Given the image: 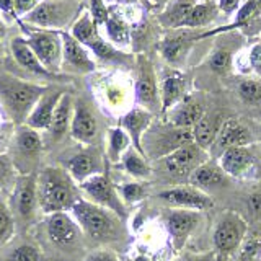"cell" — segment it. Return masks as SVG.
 Segmentation results:
<instances>
[{
	"label": "cell",
	"mask_w": 261,
	"mask_h": 261,
	"mask_svg": "<svg viewBox=\"0 0 261 261\" xmlns=\"http://www.w3.org/2000/svg\"><path fill=\"white\" fill-rule=\"evenodd\" d=\"M84 261H121V259L113 250L100 248V250H93L92 253H88Z\"/></svg>",
	"instance_id": "cell-45"
},
{
	"label": "cell",
	"mask_w": 261,
	"mask_h": 261,
	"mask_svg": "<svg viewBox=\"0 0 261 261\" xmlns=\"http://www.w3.org/2000/svg\"><path fill=\"white\" fill-rule=\"evenodd\" d=\"M49 90V85L28 82L12 73L0 72V106L4 108L8 121L15 126L27 122L30 113Z\"/></svg>",
	"instance_id": "cell-2"
},
{
	"label": "cell",
	"mask_w": 261,
	"mask_h": 261,
	"mask_svg": "<svg viewBox=\"0 0 261 261\" xmlns=\"http://www.w3.org/2000/svg\"><path fill=\"white\" fill-rule=\"evenodd\" d=\"M24 39H27L31 51L35 53L38 61L43 64V67L54 73L61 75L62 73V38L61 31L53 30H41L30 27L27 23L18 24Z\"/></svg>",
	"instance_id": "cell-7"
},
{
	"label": "cell",
	"mask_w": 261,
	"mask_h": 261,
	"mask_svg": "<svg viewBox=\"0 0 261 261\" xmlns=\"http://www.w3.org/2000/svg\"><path fill=\"white\" fill-rule=\"evenodd\" d=\"M136 65L137 79L134 82V103L136 106H141L152 114H159L162 111L160 84L153 62L145 54H137Z\"/></svg>",
	"instance_id": "cell-10"
},
{
	"label": "cell",
	"mask_w": 261,
	"mask_h": 261,
	"mask_svg": "<svg viewBox=\"0 0 261 261\" xmlns=\"http://www.w3.org/2000/svg\"><path fill=\"white\" fill-rule=\"evenodd\" d=\"M118 188V193L121 196V199L124 204H137L142 199H145L147 196V188L145 185L139 183V181H129V183H122Z\"/></svg>",
	"instance_id": "cell-38"
},
{
	"label": "cell",
	"mask_w": 261,
	"mask_h": 261,
	"mask_svg": "<svg viewBox=\"0 0 261 261\" xmlns=\"http://www.w3.org/2000/svg\"><path fill=\"white\" fill-rule=\"evenodd\" d=\"M163 168L175 178H190V175L199 165L207 162V153L196 144H188L181 149L168 153L160 159Z\"/></svg>",
	"instance_id": "cell-16"
},
{
	"label": "cell",
	"mask_w": 261,
	"mask_h": 261,
	"mask_svg": "<svg viewBox=\"0 0 261 261\" xmlns=\"http://www.w3.org/2000/svg\"><path fill=\"white\" fill-rule=\"evenodd\" d=\"M69 136L80 145H93L98 137V119L95 111L87 100L77 98L73 101V114Z\"/></svg>",
	"instance_id": "cell-15"
},
{
	"label": "cell",
	"mask_w": 261,
	"mask_h": 261,
	"mask_svg": "<svg viewBox=\"0 0 261 261\" xmlns=\"http://www.w3.org/2000/svg\"><path fill=\"white\" fill-rule=\"evenodd\" d=\"M248 65L258 77H261V41L251 46L248 53Z\"/></svg>",
	"instance_id": "cell-43"
},
{
	"label": "cell",
	"mask_w": 261,
	"mask_h": 261,
	"mask_svg": "<svg viewBox=\"0 0 261 261\" xmlns=\"http://www.w3.org/2000/svg\"><path fill=\"white\" fill-rule=\"evenodd\" d=\"M7 202L15 217L16 227H28L30 224H33L36 212L39 211L38 173L16 175Z\"/></svg>",
	"instance_id": "cell-9"
},
{
	"label": "cell",
	"mask_w": 261,
	"mask_h": 261,
	"mask_svg": "<svg viewBox=\"0 0 261 261\" xmlns=\"http://www.w3.org/2000/svg\"><path fill=\"white\" fill-rule=\"evenodd\" d=\"M65 92L61 88H51L49 87L47 92L39 98V101L30 113V116L24 124L30 126L31 129L39 130V133H46L51 126V121L54 116V111L59 105L61 98Z\"/></svg>",
	"instance_id": "cell-25"
},
{
	"label": "cell",
	"mask_w": 261,
	"mask_h": 261,
	"mask_svg": "<svg viewBox=\"0 0 261 261\" xmlns=\"http://www.w3.org/2000/svg\"><path fill=\"white\" fill-rule=\"evenodd\" d=\"M237 92H239L240 98L247 103H261V84L258 80L253 79H243L239 87H237Z\"/></svg>",
	"instance_id": "cell-39"
},
{
	"label": "cell",
	"mask_w": 261,
	"mask_h": 261,
	"mask_svg": "<svg viewBox=\"0 0 261 261\" xmlns=\"http://www.w3.org/2000/svg\"><path fill=\"white\" fill-rule=\"evenodd\" d=\"M188 144H194L193 130L171 126L170 122L165 124L152 122V126L142 137V149L149 160H160Z\"/></svg>",
	"instance_id": "cell-8"
},
{
	"label": "cell",
	"mask_w": 261,
	"mask_h": 261,
	"mask_svg": "<svg viewBox=\"0 0 261 261\" xmlns=\"http://www.w3.org/2000/svg\"><path fill=\"white\" fill-rule=\"evenodd\" d=\"M247 233V222L237 212H225L219 219L214 230V247L219 253L227 255L240 247Z\"/></svg>",
	"instance_id": "cell-14"
},
{
	"label": "cell",
	"mask_w": 261,
	"mask_h": 261,
	"mask_svg": "<svg viewBox=\"0 0 261 261\" xmlns=\"http://www.w3.org/2000/svg\"><path fill=\"white\" fill-rule=\"evenodd\" d=\"M105 33V39L118 47V49H126L133 43V27L127 16L121 12H114L110 8V16L106 23L100 28Z\"/></svg>",
	"instance_id": "cell-27"
},
{
	"label": "cell",
	"mask_w": 261,
	"mask_h": 261,
	"mask_svg": "<svg viewBox=\"0 0 261 261\" xmlns=\"http://www.w3.org/2000/svg\"><path fill=\"white\" fill-rule=\"evenodd\" d=\"M147 160L149 159H147L145 155L139 153L134 147H130V149L122 155L119 163H121V168L134 179H145L152 175V167Z\"/></svg>",
	"instance_id": "cell-36"
},
{
	"label": "cell",
	"mask_w": 261,
	"mask_h": 261,
	"mask_svg": "<svg viewBox=\"0 0 261 261\" xmlns=\"http://www.w3.org/2000/svg\"><path fill=\"white\" fill-rule=\"evenodd\" d=\"M243 2H250V0H243Z\"/></svg>",
	"instance_id": "cell-54"
},
{
	"label": "cell",
	"mask_w": 261,
	"mask_h": 261,
	"mask_svg": "<svg viewBox=\"0 0 261 261\" xmlns=\"http://www.w3.org/2000/svg\"><path fill=\"white\" fill-rule=\"evenodd\" d=\"M198 0H171V2L163 8V12L157 15V20L165 30H179L183 27L186 16L190 15L193 7Z\"/></svg>",
	"instance_id": "cell-31"
},
{
	"label": "cell",
	"mask_w": 261,
	"mask_h": 261,
	"mask_svg": "<svg viewBox=\"0 0 261 261\" xmlns=\"http://www.w3.org/2000/svg\"><path fill=\"white\" fill-rule=\"evenodd\" d=\"M253 141L250 129L242 124L239 119H225L219 129L214 145L219 150H227L230 147H248Z\"/></svg>",
	"instance_id": "cell-28"
},
{
	"label": "cell",
	"mask_w": 261,
	"mask_h": 261,
	"mask_svg": "<svg viewBox=\"0 0 261 261\" xmlns=\"http://www.w3.org/2000/svg\"><path fill=\"white\" fill-rule=\"evenodd\" d=\"M7 261H41V251L31 243H21L8 253Z\"/></svg>",
	"instance_id": "cell-40"
},
{
	"label": "cell",
	"mask_w": 261,
	"mask_h": 261,
	"mask_svg": "<svg viewBox=\"0 0 261 261\" xmlns=\"http://www.w3.org/2000/svg\"><path fill=\"white\" fill-rule=\"evenodd\" d=\"M43 150L44 137L41 136L39 130L21 124L15 127L7 155L12 160L16 175H31L36 173Z\"/></svg>",
	"instance_id": "cell-5"
},
{
	"label": "cell",
	"mask_w": 261,
	"mask_h": 261,
	"mask_svg": "<svg viewBox=\"0 0 261 261\" xmlns=\"http://www.w3.org/2000/svg\"><path fill=\"white\" fill-rule=\"evenodd\" d=\"M219 12L220 10L214 0H212V2H196L190 15L186 16L181 28L199 30L204 27H209V24L214 23V20L219 16Z\"/></svg>",
	"instance_id": "cell-34"
},
{
	"label": "cell",
	"mask_w": 261,
	"mask_h": 261,
	"mask_svg": "<svg viewBox=\"0 0 261 261\" xmlns=\"http://www.w3.org/2000/svg\"><path fill=\"white\" fill-rule=\"evenodd\" d=\"M73 98L69 92H65L61 98L59 105L54 111V116L51 121V126L46 130V136L49 137L51 144L61 142L62 139L70 133V122H72V114H73Z\"/></svg>",
	"instance_id": "cell-29"
},
{
	"label": "cell",
	"mask_w": 261,
	"mask_h": 261,
	"mask_svg": "<svg viewBox=\"0 0 261 261\" xmlns=\"http://www.w3.org/2000/svg\"><path fill=\"white\" fill-rule=\"evenodd\" d=\"M16 233V222L12 214L8 202L0 198V247H5L7 243L13 240Z\"/></svg>",
	"instance_id": "cell-37"
},
{
	"label": "cell",
	"mask_w": 261,
	"mask_h": 261,
	"mask_svg": "<svg viewBox=\"0 0 261 261\" xmlns=\"http://www.w3.org/2000/svg\"><path fill=\"white\" fill-rule=\"evenodd\" d=\"M130 261H149V258L144 256V255H139V256H136L134 259H130Z\"/></svg>",
	"instance_id": "cell-52"
},
{
	"label": "cell",
	"mask_w": 261,
	"mask_h": 261,
	"mask_svg": "<svg viewBox=\"0 0 261 261\" xmlns=\"http://www.w3.org/2000/svg\"><path fill=\"white\" fill-rule=\"evenodd\" d=\"M93 93L105 110L124 114L134 103V82L121 72H95L92 80Z\"/></svg>",
	"instance_id": "cell-4"
},
{
	"label": "cell",
	"mask_w": 261,
	"mask_h": 261,
	"mask_svg": "<svg viewBox=\"0 0 261 261\" xmlns=\"http://www.w3.org/2000/svg\"><path fill=\"white\" fill-rule=\"evenodd\" d=\"M88 13L92 15V18H93L96 27L101 28L110 16V7L105 4V0H90Z\"/></svg>",
	"instance_id": "cell-41"
},
{
	"label": "cell",
	"mask_w": 261,
	"mask_h": 261,
	"mask_svg": "<svg viewBox=\"0 0 261 261\" xmlns=\"http://www.w3.org/2000/svg\"><path fill=\"white\" fill-rule=\"evenodd\" d=\"M16 178V171L12 165V160L7 153L0 155V191L4 190L5 186L13 185Z\"/></svg>",
	"instance_id": "cell-42"
},
{
	"label": "cell",
	"mask_w": 261,
	"mask_h": 261,
	"mask_svg": "<svg viewBox=\"0 0 261 261\" xmlns=\"http://www.w3.org/2000/svg\"><path fill=\"white\" fill-rule=\"evenodd\" d=\"M201 2H212V0H201Z\"/></svg>",
	"instance_id": "cell-53"
},
{
	"label": "cell",
	"mask_w": 261,
	"mask_h": 261,
	"mask_svg": "<svg viewBox=\"0 0 261 261\" xmlns=\"http://www.w3.org/2000/svg\"><path fill=\"white\" fill-rule=\"evenodd\" d=\"M157 198L175 209H190V211H206L212 207L211 196L194 186H175L163 190Z\"/></svg>",
	"instance_id": "cell-20"
},
{
	"label": "cell",
	"mask_w": 261,
	"mask_h": 261,
	"mask_svg": "<svg viewBox=\"0 0 261 261\" xmlns=\"http://www.w3.org/2000/svg\"><path fill=\"white\" fill-rule=\"evenodd\" d=\"M178 261H219V255L216 251H207L204 255H190V256H183Z\"/></svg>",
	"instance_id": "cell-49"
},
{
	"label": "cell",
	"mask_w": 261,
	"mask_h": 261,
	"mask_svg": "<svg viewBox=\"0 0 261 261\" xmlns=\"http://www.w3.org/2000/svg\"><path fill=\"white\" fill-rule=\"evenodd\" d=\"M7 31H8V27H7V23H5L4 15L0 13V43H2L4 38L7 36Z\"/></svg>",
	"instance_id": "cell-51"
},
{
	"label": "cell",
	"mask_w": 261,
	"mask_h": 261,
	"mask_svg": "<svg viewBox=\"0 0 261 261\" xmlns=\"http://www.w3.org/2000/svg\"><path fill=\"white\" fill-rule=\"evenodd\" d=\"M70 216L77 222L82 235L93 242H108L118 235V216L111 211L96 206L85 198H80L70 209Z\"/></svg>",
	"instance_id": "cell-3"
},
{
	"label": "cell",
	"mask_w": 261,
	"mask_h": 261,
	"mask_svg": "<svg viewBox=\"0 0 261 261\" xmlns=\"http://www.w3.org/2000/svg\"><path fill=\"white\" fill-rule=\"evenodd\" d=\"M204 114H206V111H204L202 103L196 100V98L186 96L185 100H181L175 106V108H171L165 116L168 119L167 122H170L171 126L193 129L196 122H198Z\"/></svg>",
	"instance_id": "cell-30"
},
{
	"label": "cell",
	"mask_w": 261,
	"mask_h": 261,
	"mask_svg": "<svg viewBox=\"0 0 261 261\" xmlns=\"http://www.w3.org/2000/svg\"><path fill=\"white\" fill-rule=\"evenodd\" d=\"M82 8L77 0H43L21 23L41 30L65 31L80 16Z\"/></svg>",
	"instance_id": "cell-6"
},
{
	"label": "cell",
	"mask_w": 261,
	"mask_h": 261,
	"mask_svg": "<svg viewBox=\"0 0 261 261\" xmlns=\"http://www.w3.org/2000/svg\"><path fill=\"white\" fill-rule=\"evenodd\" d=\"M219 160L225 175L239 179L250 178L256 168V160L248 147H230L220 153Z\"/></svg>",
	"instance_id": "cell-22"
},
{
	"label": "cell",
	"mask_w": 261,
	"mask_h": 261,
	"mask_svg": "<svg viewBox=\"0 0 261 261\" xmlns=\"http://www.w3.org/2000/svg\"><path fill=\"white\" fill-rule=\"evenodd\" d=\"M62 38V72L77 73V75H90L96 72V61L88 49L80 44L70 33L61 31Z\"/></svg>",
	"instance_id": "cell-13"
},
{
	"label": "cell",
	"mask_w": 261,
	"mask_h": 261,
	"mask_svg": "<svg viewBox=\"0 0 261 261\" xmlns=\"http://www.w3.org/2000/svg\"><path fill=\"white\" fill-rule=\"evenodd\" d=\"M130 147H133V142H130V137L124 129L119 126L108 129V133H106V159L111 163H119L122 155Z\"/></svg>",
	"instance_id": "cell-35"
},
{
	"label": "cell",
	"mask_w": 261,
	"mask_h": 261,
	"mask_svg": "<svg viewBox=\"0 0 261 261\" xmlns=\"http://www.w3.org/2000/svg\"><path fill=\"white\" fill-rule=\"evenodd\" d=\"M46 235L57 248H72L80 243L82 230L69 212L46 216Z\"/></svg>",
	"instance_id": "cell-17"
},
{
	"label": "cell",
	"mask_w": 261,
	"mask_h": 261,
	"mask_svg": "<svg viewBox=\"0 0 261 261\" xmlns=\"http://www.w3.org/2000/svg\"><path fill=\"white\" fill-rule=\"evenodd\" d=\"M0 13L16 21V24L21 23V20L18 18V15L15 12V0H0Z\"/></svg>",
	"instance_id": "cell-46"
},
{
	"label": "cell",
	"mask_w": 261,
	"mask_h": 261,
	"mask_svg": "<svg viewBox=\"0 0 261 261\" xmlns=\"http://www.w3.org/2000/svg\"><path fill=\"white\" fill-rule=\"evenodd\" d=\"M222 122L224 121L220 119V114H207V113L204 114L191 129L194 144L201 147L202 150H207L209 147L214 145Z\"/></svg>",
	"instance_id": "cell-32"
},
{
	"label": "cell",
	"mask_w": 261,
	"mask_h": 261,
	"mask_svg": "<svg viewBox=\"0 0 261 261\" xmlns=\"http://www.w3.org/2000/svg\"><path fill=\"white\" fill-rule=\"evenodd\" d=\"M248 211L255 219H261V191L251 194L248 198Z\"/></svg>",
	"instance_id": "cell-48"
},
{
	"label": "cell",
	"mask_w": 261,
	"mask_h": 261,
	"mask_svg": "<svg viewBox=\"0 0 261 261\" xmlns=\"http://www.w3.org/2000/svg\"><path fill=\"white\" fill-rule=\"evenodd\" d=\"M191 186L198 188V190H211V188H217L225 185V173L220 168V165L206 162L196 168L190 175Z\"/></svg>",
	"instance_id": "cell-33"
},
{
	"label": "cell",
	"mask_w": 261,
	"mask_h": 261,
	"mask_svg": "<svg viewBox=\"0 0 261 261\" xmlns=\"http://www.w3.org/2000/svg\"><path fill=\"white\" fill-rule=\"evenodd\" d=\"M10 53H12V57L15 59V62L18 64L24 72L31 73V75L39 77V79H46V80H57L62 77V75H54V73L47 72L43 67V64L38 61V57L31 51V47L28 46L27 39H24L23 35L12 38Z\"/></svg>",
	"instance_id": "cell-26"
},
{
	"label": "cell",
	"mask_w": 261,
	"mask_h": 261,
	"mask_svg": "<svg viewBox=\"0 0 261 261\" xmlns=\"http://www.w3.org/2000/svg\"><path fill=\"white\" fill-rule=\"evenodd\" d=\"M216 4L222 13L232 15V13H237V10L240 8L242 0H216Z\"/></svg>",
	"instance_id": "cell-47"
},
{
	"label": "cell",
	"mask_w": 261,
	"mask_h": 261,
	"mask_svg": "<svg viewBox=\"0 0 261 261\" xmlns=\"http://www.w3.org/2000/svg\"><path fill=\"white\" fill-rule=\"evenodd\" d=\"M79 188L82 191V196H84L85 199H88L90 202L111 211L113 214L118 216L119 219L127 217L126 204L122 202L121 196L118 193V188L114 186L113 179L110 178V175L106 173V171L85 179L84 183L79 185Z\"/></svg>",
	"instance_id": "cell-11"
},
{
	"label": "cell",
	"mask_w": 261,
	"mask_h": 261,
	"mask_svg": "<svg viewBox=\"0 0 261 261\" xmlns=\"http://www.w3.org/2000/svg\"><path fill=\"white\" fill-rule=\"evenodd\" d=\"M41 2H43V0H15V12L18 15V18L23 20L24 16L30 15Z\"/></svg>",
	"instance_id": "cell-44"
},
{
	"label": "cell",
	"mask_w": 261,
	"mask_h": 261,
	"mask_svg": "<svg viewBox=\"0 0 261 261\" xmlns=\"http://www.w3.org/2000/svg\"><path fill=\"white\" fill-rule=\"evenodd\" d=\"M62 167L77 185L84 183L85 179L92 178L95 175H100L105 171V163L101 160V155L96 149H93L92 145L70 155V157L64 162Z\"/></svg>",
	"instance_id": "cell-19"
},
{
	"label": "cell",
	"mask_w": 261,
	"mask_h": 261,
	"mask_svg": "<svg viewBox=\"0 0 261 261\" xmlns=\"http://www.w3.org/2000/svg\"><path fill=\"white\" fill-rule=\"evenodd\" d=\"M160 84V101H162V111L160 114H167L171 108L185 100L186 95V87L188 80L183 72L178 69H170L163 73Z\"/></svg>",
	"instance_id": "cell-24"
},
{
	"label": "cell",
	"mask_w": 261,
	"mask_h": 261,
	"mask_svg": "<svg viewBox=\"0 0 261 261\" xmlns=\"http://www.w3.org/2000/svg\"><path fill=\"white\" fill-rule=\"evenodd\" d=\"M82 196L79 185L64 167L47 165L38 173V202L44 216L56 212H70Z\"/></svg>",
	"instance_id": "cell-1"
},
{
	"label": "cell",
	"mask_w": 261,
	"mask_h": 261,
	"mask_svg": "<svg viewBox=\"0 0 261 261\" xmlns=\"http://www.w3.org/2000/svg\"><path fill=\"white\" fill-rule=\"evenodd\" d=\"M165 219L167 230L175 243V248H181L190 239V235L196 230L202 220V216L199 211H190V209H168L167 214L163 216Z\"/></svg>",
	"instance_id": "cell-21"
},
{
	"label": "cell",
	"mask_w": 261,
	"mask_h": 261,
	"mask_svg": "<svg viewBox=\"0 0 261 261\" xmlns=\"http://www.w3.org/2000/svg\"><path fill=\"white\" fill-rule=\"evenodd\" d=\"M153 118H155V114L141 108V106H133L129 111H126L124 114H121L119 116L118 126L126 130L127 136L130 137L133 147L142 155H145L144 149H142V137L147 130H149V127L152 126Z\"/></svg>",
	"instance_id": "cell-23"
},
{
	"label": "cell",
	"mask_w": 261,
	"mask_h": 261,
	"mask_svg": "<svg viewBox=\"0 0 261 261\" xmlns=\"http://www.w3.org/2000/svg\"><path fill=\"white\" fill-rule=\"evenodd\" d=\"M243 47V36L239 31H227L222 36L216 39L214 49L207 57V67L219 75L225 73L232 69L235 54Z\"/></svg>",
	"instance_id": "cell-18"
},
{
	"label": "cell",
	"mask_w": 261,
	"mask_h": 261,
	"mask_svg": "<svg viewBox=\"0 0 261 261\" xmlns=\"http://www.w3.org/2000/svg\"><path fill=\"white\" fill-rule=\"evenodd\" d=\"M142 2L149 10L160 13V12H163V8H165L171 0H142Z\"/></svg>",
	"instance_id": "cell-50"
},
{
	"label": "cell",
	"mask_w": 261,
	"mask_h": 261,
	"mask_svg": "<svg viewBox=\"0 0 261 261\" xmlns=\"http://www.w3.org/2000/svg\"><path fill=\"white\" fill-rule=\"evenodd\" d=\"M201 39H204V31L188 28L170 30L159 41L157 51L171 69H179L186 62V57L190 54L191 47Z\"/></svg>",
	"instance_id": "cell-12"
}]
</instances>
